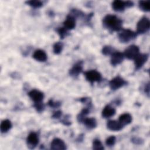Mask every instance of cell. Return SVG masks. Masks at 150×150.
I'll return each mask as SVG.
<instances>
[{"label":"cell","instance_id":"obj_1","mask_svg":"<svg viewBox=\"0 0 150 150\" xmlns=\"http://www.w3.org/2000/svg\"><path fill=\"white\" fill-rule=\"evenodd\" d=\"M104 26L112 31H119L121 29L122 21L114 15H107L103 19Z\"/></svg>","mask_w":150,"mask_h":150},{"label":"cell","instance_id":"obj_2","mask_svg":"<svg viewBox=\"0 0 150 150\" xmlns=\"http://www.w3.org/2000/svg\"><path fill=\"white\" fill-rule=\"evenodd\" d=\"M137 36V33L130 29H122L118 34V39L122 43H128Z\"/></svg>","mask_w":150,"mask_h":150},{"label":"cell","instance_id":"obj_3","mask_svg":"<svg viewBox=\"0 0 150 150\" xmlns=\"http://www.w3.org/2000/svg\"><path fill=\"white\" fill-rule=\"evenodd\" d=\"M150 26L149 20L148 18L144 16L141 18L137 25V33L138 34H142L146 32Z\"/></svg>","mask_w":150,"mask_h":150},{"label":"cell","instance_id":"obj_4","mask_svg":"<svg viewBox=\"0 0 150 150\" xmlns=\"http://www.w3.org/2000/svg\"><path fill=\"white\" fill-rule=\"evenodd\" d=\"M84 74L86 79L91 83H93L94 82H100L102 79L101 74L96 70H91L85 71Z\"/></svg>","mask_w":150,"mask_h":150},{"label":"cell","instance_id":"obj_5","mask_svg":"<svg viewBox=\"0 0 150 150\" xmlns=\"http://www.w3.org/2000/svg\"><path fill=\"white\" fill-rule=\"evenodd\" d=\"M139 53V47L134 45H131L128 47L123 53L124 56L128 59H134L136 56Z\"/></svg>","mask_w":150,"mask_h":150},{"label":"cell","instance_id":"obj_6","mask_svg":"<svg viewBox=\"0 0 150 150\" xmlns=\"http://www.w3.org/2000/svg\"><path fill=\"white\" fill-rule=\"evenodd\" d=\"M126 81L121 77L117 76L111 79L109 82V86L111 90H117L126 84Z\"/></svg>","mask_w":150,"mask_h":150},{"label":"cell","instance_id":"obj_7","mask_svg":"<svg viewBox=\"0 0 150 150\" xmlns=\"http://www.w3.org/2000/svg\"><path fill=\"white\" fill-rule=\"evenodd\" d=\"M148 59V54L146 53H139L134 60V64L135 69L138 70L142 67Z\"/></svg>","mask_w":150,"mask_h":150},{"label":"cell","instance_id":"obj_8","mask_svg":"<svg viewBox=\"0 0 150 150\" xmlns=\"http://www.w3.org/2000/svg\"><path fill=\"white\" fill-rule=\"evenodd\" d=\"M124 57V55L122 53L115 51L111 54V64L114 66H117L122 62Z\"/></svg>","mask_w":150,"mask_h":150},{"label":"cell","instance_id":"obj_9","mask_svg":"<svg viewBox=\"0 0 150 150\" xmlns=\"http://www.w3.org/2000/svg\"><path fill=\"white\" fill-rule=\"evenodd\" d=\"M50 148L54 150H64L66 149V146L62 139L56 138L52 140Z\"/></svg>","mask_w":150,"mask_h":150},{"label":"cell","instance_id":"obj_10","mask_svg":"<svg viewBox=\"0 0 150 150\" xmlns=\"http://www.w3.org/2000/svg\"><path fill=\"white\" fill-rule=\"evenodd\" d=\"M26 141L28 146L30 148H34L39 143V138L35 132H32L28 135Z\"/></svg>","mask_w":150,"mask_h":150},{"label":"cell","instance_id":"obj_11","mask_svg":"<svg viewBox=\"0 0 150 150\" xmlns=\"http://www.w3.org/2000/svg\"><path fill=\"white\" fill-rule=\"evenodd\" d=\"M29 97L33 100L35 103L41 102L44 97L43 93L38 90H32L28 93Z\"/></svg>","mask_w":150,"mask_h":150},{"label":"cell","instance_id":"obj_12","mask_svg":"<svg viewBox=\"0 0 150 150\" xmlns=\"http://www.w3.org/2000/svg\"><path fill=\"white\" fill-rule=\"evenodd\" d=\"M83 63L82 61H79L74 64L71 69H70L69 70L70 75L74 77L78 76V75L83 70Z\"/></svg>","mask_w":150,"mask_h":150},{"label":"cell","instance_id":"obj_13","mask_svg":"<svg viewBox=\"0 0 150 150\" xmlns=\"http://www.w3.org/2000/svg\"><path fill=\"white\" fill-rule=\"evenodd\" d=\"M107 127L111 131H118L122 128L123 125L118 121L110 120L107 124Z\"/></svg>","mask_w":150,"mask_h":150},{"label":"cell","instance_id":"obj_14","mask_svg":"<svg viewBox=\"0 0 150 150\" xmlns=\"http://www.w3.org/2000/svg\"><path fill=\"white\" fill-rule=\"evenodd\" d=\"M64 28L67 30L73 29L76 26V20L73 16L68 15L63 22Z\"/></svg>","mask_w":150,"mask_h":150},{"label":"cell","instance_id":"obj_15","mask_svg":"<svg viewBox=\"0 0 150 150\" xmlns=\"http://www.w3.org/2000/svg\"><path fill=\"white\" fill-rule=\"evenodd\" d=\"M112 7L113 9L115 11H118V12L123 11L125 8V7H127L126 2L119 1V0H115L112 2Z\"/></svg>","mask_w":150,"mask_h":150},{"label":"cell","instance_id":"obj_16","mask_svg":"<svg viewBox=\"0 0 150 150\" xmlns=\"http://www.w3.org/2000/svg\"><path fill=\"white\" fill-rule=\"evenodd\" d=\"M33 57L39 62H45L47 59V55L46 53L40 49L36 50L33 54Z\"/></svg>","mask_w":150,"mask_h":150},{"label":"cell","instance_id":"obj_17","mask_svg":"<svg viewBox=\"0 0 150 150\" xmlns=\"http://www.w3.org/2000/svg\"><path fill=\"white\" fill-rule=\"evenodd\" d=\"M115 114V110L111 106L106 105L102 111V116L105 118H110Z\"/></svg>","mask_w":150,"mask_h":150},{"label":"cell","instance_id":"obj_18","mask_svg":"<svg viewBox=\"0 0 150 150\" xmlns=\"http://www.w3.org/2000/svg\"><path fill=\"white\" fill-rule=\"evenodd\" d=\"M118 121L124 126L128 125L132 121V116L128 113H125L119 117Z\"/></svg>","mask_w":150,"mask_h":150},{"label":"cell","instance_id":"obj_19","mask_svg":"<svg viewBox=\"0 0 150 150\" xmlns=\"http://www.w3.org/2000/svg\"><path fill=\"white\" fill-rule=\"evenodd\" d=\"M12 127L11 122L9 120H4L1 122L0 129L1 132L4 133L8 131Z\"/></svg>","mask_w":150,"mask_h":150},{"label":"cell","instance_id":"obj_20","mask_svg":"<svg viewBox=\"0 0 150 150\" xmlns=\"http://www.w3.org/2000/svg\"><path fill=\"white\" fill-rule=\"evenodd\" d=\"M83 122L84 124L89 129H92L97 126V122L94 118H85Z\"/></svg>","mask_w":150,"mask_h":150},{"label":"cell","instance_id":"obj_21","mask_svg":"<svg viewBox=\"0 0 150 150\" xmlns=\"http://www.w3.org/2000/svg\"><path fill=\"white\" fill-rule=\"evenodd\" d=\"M139 8L144 11L148 12L150 9V1H139Z\"/></svg>","mask_w":150,"mask_h":150},{"label":"cell","instance_id":"obj_22","mask_svg":"<svg viewBox=\"0 0 150 150\" xmlns=\"http://www.w3.org/2000/svg\"><path fill=\"white\" fill-rule=\"evenodd\" d=\"M89 108V107H88ZM88 108H83L81 112L79 113V114L77 116V120L79 122H83V120L85 118V117L86 115H87L89 112H90V110Z\"/></svg>","mask_w":150,"mask_h":150},{"label":"cell","instance_id":"obj_23","mask_svg":"<svg viewBox=\"0 0 150 150\" xmlns=\"http://www.w3.org/2000/svg\"><path fill=\"white\" fill-rule=\"evenodd\" d=\"M63 45L62 42H58L54 44L53 45V52L55 54H59L61 53L62 49H63Z\"/></svg>","mask_w":150,"mask_h":150},{"label":"cell","instance_id":"obj_24","mask_svg":"<svg viewBox=\"0 0 150 150\" xmlns=\"http://www.w3.org/2000/svg\"><path fill=\"white\" fill-rule=\"evenodd\" d=\"M26 3L28 5H30V6L35 8H40L43 5L42 2L40 1H26Z\"/></svg>","mask_w":150,"mask_h":150},{"label":"cell","instance_id":"obj_25","mask_svg":"<svg viewBox=\"0 0 150 150\" xmlns=\"http://www.w3.org/2000/svg\"><path fill=\"white\" fill-rule=\"evenodd\" d=\"M93 148L96 150L104 149V146L99 139H94L93 142Z\"/></svg>","mask_w":150,"mask_h":150},{"label":"cell","instance_id":"obj_26","mask_svg":"<svg viewBox=\"0 0 150 150\" xmlns=\"http://www.w3.org/2000/svg\"><path fill=\"white\" fill-rule=\"evenodd\" d=\"M58 34L59 35L61 39H63L65 37H66L68 35V32L67 29H66L65 28H58L56 29Z\"/></svg>","mask_w":150,"mask_h":150},{"label":"cell","instance_id":"obj_27","mask_svg":"<svg viewBox=\"0 0 150 150\" xmlns=\"http://www.w3.org/2000/svg\"><path fill=\"white\" fill-rule=\"evenodd\" d=\"M114 52L115 51H114V48L110 46H105L103 47V48L102 49V53L104 55L111 54Z\"/></svg>","mask_w":150,"mask_h":150},{"label":"cell","instance_id":"obj_28","mask_svg":"<svg viewBox=\"0 0 150 150\" xmlns=\"http://www.w3.org/2000/svg\"><path fill=\"white\" fill-rule=\"evenodd\" d=\"M115 141H116V138L115 136H111L110 137H108L106 141H105V144L107 146H113L115 143Z\"/></svg>","mask_w":150,"mask_h":150},{"label":"cell","instance_id":"obj_29","mask_svg":"<svg viewBox=\"0 0 150 150\" xmlns=\"http://www.w3.org/2000/svg\"><path fill=\"white\" fill-rule=\"evenodd\" d=\"M35 104H34V107H35V108L36 109V110L38 112H42L43 111L44 108H45V105L43 103H42L41 102L39 103H35Z\"/></svg>","mask_w":150,"mask_h":150},{"label":"cell","instance_id":"obj_30","mask_svg":"<svg viewBox=\"0 0 150 150\" xmlns=\"http://www.w3.org/2000/svg\"><path fill=\"white\" fill-rule=\"evenodd\" d=\"M48 105L52 108H57L60 105V103L59 102H54L52 100H50L48 103Z\"/></svg>","mask_w":150,"mask_h":150},{"label":"cell","instance_id":"obj_31","mask_svg":"<svg viewBox=\"0 0 150 150\" xmlns=\"http://www.w3.org/2000/svg\"><path fill=\"white\" fill-rule=\"evenodd\" d=\"M62 113L61 111H57L56 112H54L52 115V118H59L61 117Z\"/></svg>","mask_w":150,"mask_h":150},{"label":"cell","instance_id":"obj_32","mask_svg":"<svg viewBox=\"0 0 150 150\" xmlns=\"http://www.w3.org/2000/svg\"><path fill=\"white\" fill-rule=\"evenodd\" d=\"M132 141L136 144H141V142H142V141H141V139L138 138H133L132 139Z\"/></svg>","mask_w":150,"mask_h":150},{"label":"cell","instance_id":"obj_33","mask_svg":"<svg viewBox=\"0 0 150 150\" xmlns=\"http://www.w3.org/2000/svg\"><path fill=\"white\" fill-rule=\"evenodd\" d=\"M62 122L63 123V124L66 125H70L71 124V122L67 119V118L65 117L63 120H62Z\"/></svg>","mask_w":150,"mask_h":150},{"label":"cell","instance_id":"obj_34","mask_svg":"<svg viewBox=\"0 0 150 150\" xmlns=\"http://www.w3.org/2000/svg\"><path fill=\"white\" fill-rule=\"evenodd\" d=\"M145 93H146V94L148 95H149V83H148L146 86H145Z\"/></svg>","mask_w":150,"mask_h":150}]
</instances>
